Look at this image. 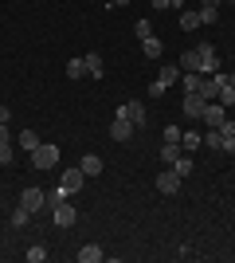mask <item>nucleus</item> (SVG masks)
Returning a JSON list of instances; mask_svg holds the SVG:
<instances>
[{
	"label": "nucleus",
	"instance_id": "1",
	"mask_svg": "<svg viewBox=\"0 0 235 263\" xmlns=\"http://www.w3.org/2000/svg\"><path fill=\"white\" fill-rule=\"evenodd\" d=\"M32 165H35V169H55V165H59V145L55 142H39L32 149Z\"/></svg>",
	"mask_w": 235,
	"mask_h": 263
},
{
	"label": "nucleus",
	"instance_id": "2",
	"mask_svg": "<svg viewBox=\"0 0 235 263\" xmlns=\"http://www.w3.org/2000/svg\"><path fill=\"white\" fill-rule=\"evenodd\" d=\"M59 189H63L67 197L82 193V189H87V173H82V169H63V177H59Z\"/></svg>",
	"mask_w": 235,
	"mask_h": 263
},
{
	"label": "nucleus",
	"instance_id": "3",
	"mask_svg": "<svg viewBox=\"0 0 235 263\" xmlns=\"http://www.w3.org/2000/svg\"><path fill=\"white\" fill-rule=\"evenodd\" d=\"M20 204L35 216V212H44V209H47V193H44V189H35V185H28V189L20 193Z\"/></svg>",
	"mask_w": 235,
	"mask_h": 263
},
{
	"label": "nucleus",
	"instance_id": "4",
	"mask_svg": "<svg viewBox=\"0 0 235 263\" xmlns=\"http://www.w3.org/2000/svg\"><path fill=\"white\" fill-rule=\"evenodd\" d=\"M114 118H130L134 126H145V106H141L137 99H130V102H122V106H118V114H114Z\"/></svg>",
	"mask_w": 235,
	"mask_h": 263
},
{
	"label": "nucleus",
	"instance_id": "5",
	"mask_svg": "<svg viewBox=\"0 0 235 263\" xmlns=\"http://www.w3.org/2000/svg\"><path fill=\"white\" fill-rule=\"evenodd\" d=\"M200 122H204V126H224V122H227V106H220V102H204Z\"/></svg>",
	"mask_w": 235,
	"mask_h": 263
},
{
	"label": "nucleus",
	"instance_id": "6",
	"mask_svg": "<svg viewBox=\"0 0 235 263\" xmlns=\"http://www.w3.org/2000/svg\"><path fill=\"white\" fill-rule=\"evenodd\" d=\"M196 51H200V75H212V71H220V55H216L212 44H200Z\"/></svg>",
	"mask_w": 235,
	"mask_h": 263
},
{
	"label": "nucleus",
	"instance_id": "7",
	"mask_svg": "<svg viewBox=\"0 0 235 263\" xmlns=\"http://www.w3.org/2000/svg\"><path fill=\"white\" fill-rule=\"evenodd\" d=\"M51 216H55L59 228H71V224L78 220V212H75V204H71V200H63V204H55V209H51Z\"/></svg>",
	"mask_w": 235,
	"mask_h": 263
},
{
	"label": "nucleus",
	"instance_id": "8",
	"mask_svg": "<svg viewBox=\"0 0 235 263\" xmlns=\"http://www.w3.org/2000/svg\"><path fill=\"white\" fill-rule=\"evenodd\" d=\"M134 130H137V126H134L130 118H114L110 138H114V142H130V138H134Z\"/></svg>",
	"mask_w": 235,
	"mask_h": 263
},
{
	"label": "nucleus",
	"instance_id": "9",
	"mask_svg": "<svg viewBox=\"0 0 235 263\" xmlns=\"http://www.w3.org/2000/svg\"><path fill=\"white\" fill-rule=\"evenodd\" d=\"M157 193H165V197H173V193H180V177L173 173V169H165V173L157 177Z\"/></svg>",
	"mask_w": 235,
	"mask_h": 263
},
{
	"label": "nucleus",
	"instance_id": "10",
	"mask_svg": "<svg viewBox=\"0 0 235 263\" xmlns=\"http://www.w3.org/2000/svg\"><path fill=\"white\" fill-rule=\"evenodd\" d=\"M75 259H78V263H98V259H106V252H102L98 243H82Z\"/></svg>",
	"mask_w": 235,
	"mask_h": 263
},
{
	"label": "nucleus",
	"instance_id": "11",
	"mask_svg": "<svg viewBox=\"0 0 235 263\" xmlns=\"http://www.w3.org/2000/svg\"><path fill=\"white\" fill-rule=\"evenodd\" d=\"M200 114H204V99L200 95H184V118L200 122Z\"/></svg>",
	"mask_w": 235,
	"mask_h": 263
},
{
	"label": "nucleus",
	"instance_id": "12",
	"mask_svg": "<svg viewBox=\"0 0 235 263\" xmlns=\"http://www.w3.org/2000/svg\"><path fill=\"white\" fill-rule=\"evenodd\" d=\"M177 79H180V67L177 63H161V71H157V83H161V87H173Z\"/></svg>",
	"mask_w": 235,
	"mask_h": 263
},
{
	"label": "nucleus",
	"instance_id": "13",
	"mask_svg": "<svg viewBox=\"0 0 235 263\" xmlns=\"http://www.w3.org/2000/svg\"><path fill=\"white\" fill-rule=\"evenodd\" d=\"M180 28H184V32L204 28V24H200V12H196V8H180Z\"/></svg>",
	"mask_w": 235,
	"mask_h": 263
},
{
	"label": "nucleus",
	"instance_id": "14",
	"mask_svg": "<svg viewBox=\"0 0 235 263\" xmlns=\"http://www.w3.org/2000/svg\"><path fill=\"white\" fill-rule=\"evenodd\" d=\"M141 51H145V59H161V55H165V44H161L157 35H149V40H141Z\"/></svg>",
	"mask_w": 235,
	"mask_h": 263
},
{
	"label": "nucleus",
	"instance_id": "15",
	"mask_svg": "<svg viewBox=\"0 0 235 263\" xmlns=\"http://www.w3.org/2000/svg\"><path fill=\"white\" fill-rule=\"evenodd\" d=\"M78 169H82L87 177H98V173H102V157H98V154H87L82 161H78Z\"/></svg>",
	"mask_w": 235,
	"mask_h": 263
},
{
	"label": "nucleus",
	"instance_id": "16",
	"mask_svg": "<svg viewBox=\"0 0 235 263\" xmlns=\"http://www.w3.org/2000/svg\"><path fill=\"white\" fill-rule=\"evenodd\" d=\"M180 145L192 154V149H200V145H204V134L200 130H184V134H180Z\"/></svg>",
	"mask_w": 235,
	"mask_h": 263
},
{
	"label": "nucleus",
	"instance_id": "17",
	"mask_svg": "<svg viewBox=\"0 0 235 263\" xmlns=\"http://www.w3.org/2000/svg\"><path fill=\"white\" fill-rule=\"evenodd\" d=\"M180 71H196V75H200V51H196V47L180 55Z\"/></svg>",
	"mask_w": 235,
	"mask_h": 263
},
{
	"label": "nucleus",
	"instance_id": "18",
	"mask_svg": "<svg viewBox=\"0 0 235 263\" xmlns=\"http://www.w3.org/2000/svg\"><path fill=\"white\" fill-rule=\"evenodd\" d=\"M180 83H184V95H196V90H200V75H196V71H180Z\"/></svg>",
	"mask_w": 235,
	"mask_h": 263
},
{
	"label": "nucleus",
	"instance_id": "19",
	"mask_svg": "<svg viewBox=\"0 0 235 263\" xmlns=\"http://www.w3.org/2000/svg\"><path fill=\"white\" fill-rule=\"evenodd\" d=\"M204 145H208V149H224V134L216 130V126H208V130H204Z\"/></svg>",
	"mask_w": 235,
	"mask_h": 263
},
{
	"label": "nucleus",
	"instance_id": "20",
	"mask_svg": "<svg viewBox=\"0 0 235 263\" xmlns=\"http://www.w3.org/2000/svg\"><path fill=\"white\" fill-rule=\"evenodd\" d=\"M87 75V59L78 55V59H67V79H82Z\"/></svg>",
	"mask_w": 235,
	"mask_h": 263
},
{
	"label": "nucleus",
	"instance_id": "21",
	"mask_svg": "<svg viewBox=\"0 0 235 263\" xmlns=\"http://www.w3.org/2000/svg\"><path fill=\"white\" fill-rule=\"evenodd\" d=\"M35 145H39V134H35V130H24L20 134V149H24V154H32Z\"/></svg>",
	"mask_w": 235,
	"mask_h": 263
},
{
	"label": "nucleus",
	"instance_id": "22",
	"mask_svg": "<svg viewBox=\"0 0 235 263\" xmlns=\"http://www.w3.org/2000/svg\"><path fill=\"white\" fill-rule=\"evenodd\" d=\"M168 169H173V173H177V177H180V181H184V177H188V173H192V157H177V161L168 165Z\"/></svg>",
	"mask_w": 235,
	"mask_h": 263
},
{
	"label": "nucleus",
	"instance_id": "23",
	"mask_svg": "<svg viewBox=\"0 0 235 263\" xmlns=\"http://www.w3.org/2000/svg\"><path fill=\"white\" fill-rule=\"evenodd\" d=\"M177 157H180V142H165V145H161V161L173 165Z\"/></svg>",
	"mask_w": 235,
	"mask_h": 263
},
{
	"label": "nucleus",
	"instance_id": "24",
	"mask_svg": "<svg viewBox=\"0 0 235 263\" xmlns=\"http://www.w3.org/2000/svg\"><path fill=\"white\" fill-rule=\"evenodd\" d=\"M87 75L102 79V55H98V51H90V55H87Z\"/></svg>",
	"mask_w": 235,
	"mask_h": 263
},
{
	"label": "nucleus",
	"instance_id": "25",
	"mask_svg": "<svg viewBox=\"0 0 235 263\" xmlns=\"http://www.w3.org/2000/svg\"><path fill=\"white\" fill-rule=\"evenodd\" d=\"M28 224H32V212H28V209L20 204V209L12 212V228H28Z\"/></svg>",
	"mask_w": 235,
	"mask_h": 263
},
{
	"label": "nucleus",
	"instance_id": "26",
	"mask_svg": "<svg viewBox=\"0 0 235 263\" xmlns=\"http://www.w3.org/2000/svg\"><path fill=\"white\" fill-rule=\"evenodd\" d=\"M63 200H71V197H67V193H63V189L55 185V189H51V193H47V212L55 209V204H63Z\"/></svg>",
	"mask_w": 235,
	"mask_h": 263
},
{
	"label": "nucleus",
	"instance_id": "27",
	"mask_svg": "<svg viewBox=\"0 0 235 263\" xmlns=\"http://www.w3.org/2000/svg\"><path fill=\"white\" fill-rule=\"evenodd\" d=\"M47 259V248L44 243H32V248H28V263H44Z\"/></svg>",
	"mask_w": 235,
	"mask_h": 263
},
{
	"label": "nucleus",
	"instance_id": "28",
	"mask_svg": "<svg viewBox=\"0 0 235 263\" xmlns=\"http://www.w3.org/2000/svg\"><path fill=\"white\" fill-rule=\"evenodd\" d=\"M216 102H220V106H235V87H231V83H227V87L216 95Z\"/></svg>",
	"mask_w": 235,
	"mask_h": 263
},
{
	"label": "nucleus",
	"instance_id": "29",
	"mask_svg": "<svg viewBox=\"0 0 235 263\" xmlns=\"http://www.w3.org/2000/svg\"><path fill=\"white\" fill-rule=\"evenodd\" d=\"M134 35H137V40H149V35H153V28H149V20H137V24H134Z\"/></svg>",
	"mask_w": 235,
	"mask_h": 263
},
{
	"label": "nucleus",
	"instance_id": "30",
	"mask_svg": "<svg viewBox=\"0 0 235 263\" xmlns=\"http://www.w3.org/2000/svg\"><path fill=\"white\" fill-rule=\"evenodd\" d=\"M216 20H220V12H216V8H200V24H216Z\"/></svg>",
	"mask_w": 235,
	"mask_h": 263
},
{
	"label": "nucleus",
	"instance_id": "31",
	"mask_svg": "<svg viewBox=\"0 0 235 263\" xmlns=\"http://www.w3.org/2000/svg\"><path fill=\"white\" fill-rule=\"evenodd\" d=\"M180 134H184L180 126H165V142H180Z\"/></svg>",
	"mask_w": 235,
	"mask_h": 263
},
{
	"label": "nucleus",
	"instance_id": "32",
	"mask_svg": "<svg viewBox=\"0 0 235 263\" xmlns=\"http://www.w3.org/2000/svg\"><path fill=\"white\" fill-rule=\"evenodd\" d=\"M165 90H168V87H161V83H157V79H153V83H149V99H161Z\"/></svg>",
	"mask_w": 235,
	"mask_h": 263
},
{
	"label": "nucleus",
	"instance_id": "33",
	"mask_svg": "<svg viewBox=\"0 0 235 263\" xmlns=\"http://www.w3.org/2000/svg\"><path fill=\"white\" fill-rule=\"evenodd\" d=\"M8 161H12V145H0V169H4Z\"/></svg>",
	"mask_w": 235,
	"mask_h": 263
},
{
	"label": "nucleus",
	"instance_id": "34",
	"mask_svg": "<svg viewBox=\"0 0 235 263\" xmlns=\"http://www.w3.org/2000/svg\"><path fill=\"white\" fill-rule=\"evenodd\" d=\"M149 4H153L157 12H161V8H173V0H149Z\"/></svg>",
	"mask_w": 235,
	"mask_h": 263
},
{
	"label": "nucleus",
	"instance_id": "35",
	"mask_svg": "<svg viewBox=\"0 0 235 263\" xmlns=\"http://www.w3.org/2000/svg\"><path fill=\"white\" fill-rule=\"evenodd\" d=\"M224 149H227V154H235V134H231V138H224Z\"/></svg>",
	"mask_w": 235,
	"mask_h": 263
},
{
	"label": "nucleus",
	"instance_id": "36",
	"mask_svg": "<svg viewBox=\"0 0 235 263\" xmlns=\"http://www.w3.org/2000/svg\"><path fill=\"white\" fill-rule=\"evenodd\" d=\"M224 0H200V8H220Z\"/></svg>",
	"mask_w": 235,
	"mask_h": 263
},
{
	"label": "nucleus",
	"instance_id": "37",
	"mask_svg": "<svg viewBox=\"0 0 235 263\" xmlns=\"http://www.w3.org/2000/svg\"><path fill=\"white\" fill-rule=\"evenodd\" d=\"M0 145H12V142H8V130H4V122H0Z\"/></svg>",
	"mask_w": 235,
	"mask_h": 263
},
{
	"label": "nucleus",
	"instance_id": "38",
	"mask_svg": "<svg viewBox=\"0 0 235 263\" xmlns=\"http://www.w3.org/2000/svg\"><path fill=\"white\" fill-rule=\"evenodd\" d=\"M8 118H12V110L4 106V102H0V122H8Z\"/></svg>",
	"mask_w": 235,
	"mask_h": 263
},
{
	"label": "nucleus",
	"instance_id": "39",
	"mask_svg": "<svg viewBox=\"0 0 235 263\" xmlns=\"http://www.w3.org/2000/svg\"><path fill=\"white\" fill-rule=\"evenodd\" d=\"M110 4H114V8H125V4H130V0H110Z\"/></svg>",
	"mask_w": 235,
	"mask_h": 263
},
{
	"label": "nucleus",
	"instance_id": "40",
	"mask_svg": "<svg viewBox=\"0 0 235 263\" xmlns=\"http://www.w3.org/2000/svg\"><path fill=\"white\" fill-rule=\"evenodd\" d=\"M227 83H231V87H235V71H231V75H227Z\"/></svg>",
	"mask_w": 235,
	"mask_h": 263
},
{
	"label": "nucleus",
	"instance_id": "41",
	"mask_svg": "<svg viewBox=\"0 0 235 263\" xmlns=\"http://www.w3.org/2000/svg\"><path fill=\"white\" fill-rule=\"evenodd\" d=\"M227 4H235V0H227Z\"/></svg>",
	"mask_w": 235,
	"mask_h": 263
}]
</instances>
